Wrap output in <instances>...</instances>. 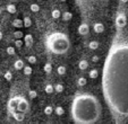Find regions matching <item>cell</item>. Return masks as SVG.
I'll return each instance as SVG.
<instances>
[{
  "label": "cell",
  "instance_id": "obj_31",
  "mask_svg": "<svg viewBox=\"0 0 128 124\" xmlns=\"http://www.w3.org/2000/svg\"><path fill=\"white\" fill-rule=\"evenodd\" d=\"M30 8H31V10L33 12H36V11H39V10H40V6L38 5V3H32Z\"/></svg>",
  "mask_w": 128,
  "mask_h": 124
},
{
  "label": "cell",
  "instance_id": "obj_13",
  "mask_svg": "<svg viewBox=\"0 0 128 124\" xmlns=\"http://www.w3.org/2000/svg\"><path fill=\"white\" fill-rule=\"evenodd\" d=\"M14 68L16 70H20V69H23L24 68V62H23V60H16L15 61V63H14Z\"/></svg>",
  "mask_w": 128,
  "mask_h": 124
},
{
  "label": "cell",
  "instance_id": "obj_32",
  "mask_svg": "<svg viewBox=\"0 0 128 124\" xmlns=\"http://www.w3.org/2000/svg\"><path fill=\"white\" fill-rule=\"evenodd\" d=\"M4 77H5V79L7 81H10L12 79V73L10 71H6L5 72V74H4Z\"/></svg>",
  "mask_w": 128,
  "mask_h": 124
},
{
  "label": "cell",
  "instance_id": "obj_12",
  "mask_svg": "<svg viewBox=\"0 0 128 124\" xmlns=\"http://www.w3.org/2000/svg\"><path fill=\"white\" fill-rule=\"evenodd\" d=\"M12 116L14 117L17 122H23V121H24V119H25V115L22 114V113H14Z\"/></svg>",
  "mask_w": 128,
  "mask_h": 124
},
{
  "label": "cell",
  "instance_id": "obj_4",
  "mask_svg": "<svg viewBox=\"0 0 128 124\" xmlns=\"http://www.w3.org/2000/svg\"><path fill=\"white\" fill-rule=\"evenodd\" d=\"M30 112V104L26 100V98H24L23 96H20L18 102L16 105V112L15 113H22V114H26Z\"/></svg>",
  "mask_w": 128,
  "mask_h": 124
},
{
  "label": "cell",
  "instance_id": "obj_9",
  "mask_svg": "<svg viewBox=\"0 0 128 124\" xmlns=\"http://www.w3.org/2000/svg\"><path fill=\"white\" fill-rule=\"evenodd\" d=\"M33 36L31 35V34H26V35H24V44L26 46H32V44H33Z\"/></svg>",
  "mask_w": 128,
  "mask_h": 124
},
{
  "label": "cell",
  "instance_id": "obj_22",
  "mask_svg": "<svg viewBox=\"0 0 128 124\" xmlns=\"http://www.w3.org/2000/svg\"><path fill=\"white\" fill-rule=\"evenodd\" d=\"M7 11L9 12V14H15V12L17 11L16 6L15 5H8L7 6Z\"/></svg>",
  "mask_w": 128,
  "mask_h": 124
},
{
  "label": "cell",
  "instance_id": "obj_28",
  "mask_svg": "<svg viewBox=\"0 0 128 124\" xmlns=\"http://www.w3.org/2000/svg\"><path fill=\"white\" fill-rule=\"evenodd\" d=\"M44 90H46V94H52L53 91H54V89H53V86H52V85L49 84V85H46V86Z\"/></svg>",
  "mask_w": 128,
  "mask_h": 124
},
{
  "label": "cell",
  "instance_id": "obj_10",
  "mask_svg": "<svg viewBox=\"0 0 128 124\" xmlns=\"http://www.w3.org/2000/svg\"><path fill=\"white\" fill-rule=\"evenodd\" d=\"M93 29H94L95 33H102L104 31V25L102 23H95L94 26H93Z\"/></svg>",
  "mask_w": 128,
  "mask_h": 124
},
{
  "label": "cell",
  "instance_id": "obj_6",
  "mask_svg": "<svg viewBox=\"0 0 128 124\" xmlns=\"http://www.w3.org/2000/svg\"><path fill=\"white\" fill-rule=\"evenodd\" d=\"M20 97V96H14V97L9 98V100H8V103H7V108H8V113H9V114L12 115L16 112V105H17V102H18Z\"/></svg>",
  "mask_w": 128,
  "mask_h": 124
},
{
  "label": "cell",
  "instance_id": "obj_29",
  "mask_svg": "<svg viewBox=\"0 0 128 124\" xmlns=\"http://www.w3.org/2000/svg\"><path fill=\"white\" fill-rule=\"evenodd\" d=\"M51 15H52V18L58 19L59 17H60V11H59L58 9H53L52 12H51Z\"/></svg>",
  "mask_w": 128,
  "mask_h": 124
},
{
  "label": "cell",
  "instance_id": "obj_37",
  "mask_svg": "<svg viewBox=\"0 0 128 124\" xmlns=\"http://www.w3.org/2000/svg\"><path fill=\"white\" fill-rule=\"evenodd\" d=\"M120 1H121V2H124V3H125V2H128V0H120Z\"/></svg>",
  "mask_w": 128,
  "mask_h": 124
},
{
  "label": "cell",
  "instance_id": "obj_21",
  "mask_svg": "<svg viewBox=\"0 0 128 124\" xmlns=\"http://www.w3.org/2000/svg\"><path fill=\"white\" fill-rule=\"evenodd\" d=\"M23 70H24V74L25 76H30V74H32V68L30 67V65H24V68H23Z\"/></svg>",
  "mask_w": 128,
  "mask_h": 124
},
{
  "label": "cell",
  "instance_id": "obj_20",
  "mask_svg": "<svg viewBox=\"0 0 128 124\" xmlns=\"http://www.w3.org/2000/svg\"><path fill=\"white\" fill-rule=\"evenodd\" d=\"M86 82H87V80L84 78V77H80V78H78V80H77V85L80 87H84L85 85H86Z\"/></svg>",
  "mask_w": 128,
  "mask_h": 124
},
{
  "label": "cell",
  "instance_id": "obj_26",
  "mask_svg": "<svg viewBox=\"0 0 128 124\" xmlns=\"http://www.w3.org/2000/svg\"><path fill=\"white\" fill-rule=\"evenodd\" d=\"M53 113V107L50 105H48L46 107H44V114L46 115H51Z\"/></svg>",
  "mask_w": 128,
  "mask_h": 124
},
{
  "label": "cell",
  "instance_id": "obj_3",
  "mask_svg": "<svg viewBox=\"0 0 128 124\" xmlns=\"http://www.w3.org/2000/svg\"><path fill=\"white\" fill-rule=\"evenodd\" d=\"M46 46L53 54H65V53L68 52V50L70 48L69 37L65 33L53 32V33L49 34L48 37H46Z\"/></svg>",
  "mask_w": 128,
  "mask_h": 124
},
{
  "label": "cell",
  "instance_id": "obj_15",
  "mask_svg": "<svg viewBox=\"0 0 128 124\" xmlns=\"http://www.w3.org/2000/svg\"><path fill=\"white\" fill-rule=\"evenodd\" d=\"M99 46H100V44L96 41H92V42H90V44H88V48L91 49V50H98Z\"/></svg>",
  "mask_w": 128,
  "mask_h": 124
},
{
  "label": "cell",
  "instance_id": "obj_2",
  "mask_svg": "<svg viewBox=\"0 0 128 124\" xmlns=\"http://www.w3.org/2000/svg\"><path fill=\"white\" fill-rule=\"evenodd\" d=\"M72 121L75 124H95L102 114L100 100L90 93H80L72 102Z\"/></svg>",
  "mask_w": 128,
  "mask_h": 124
},
{
  "label": "cell",
  "instance_id": "obj_7",
  "mask_svg": "<svg viewBox=\"0 0 128 124\" xmlns=\"http://www.w3.org/2000/svg\"><path fill=\"white\" fill-rule=\"evenodd\" d=\"M127 24V17H126L125 14L122 12H119L118 16L116 17V26L119 27V28H122V27L126 26Z\"/></svg>",
  "mask_w": 128,
  "mask_h": 124
},
{
  "label": "cell",
  "instance_id": "obj_8",
  "mask_svg": "<svg viewBox=\"0 0 128 124\" xmlns=\"http://www.w3.org/2000/svg\"><path fill=\"white\" fill-rule=\"evenodd\" d=\"M88 32H90V27L85 23H83V24H80L78 26V33H80V35H87Z\"/></svg>",
  "mask_w": 128,
  "mask_h": 124
},
{
  "label": "cell",
  "instance_id": "obj_40",
  "mask_svg": "<svg viewBox=\"0 0 128 124\" xmlns=\"http://www.w3.org/2000/svg\"><path fill=\"white\" fill-rule=\"evenodd\" d=\"M0 88H1V87H0Z\"/></svg>",
  "mask_w": 128,
  "mask_h": 124
},
{
  "label": "cell",
  "instance_id": "obj_39",
  "mask_svg": "<svg viewBox=\"0 0 128 124\" xmlns=\"http://www.w3.org/2000/svg\"><path fill=\"white\" fill-rule=\"evenodd\" d=\"M60 1H62V2H64V1H66V0H60Z\"/></svg>",
  "mask_w": 128,
  "mask_h": 124
},
{
  "label": "cell",
  "instance_id": "obj_18",
  "mask_svg": "<svg viewBox=\"0 0 128 124\" xmlns=\"http://www.w3.org/2000/svg\"><path fill=\"white\" fill-rule=\"evenodd\" d=\"M88 76H90V78H92V79H96L98 77H99V71H98L96 69H92L91 71H90Z\"/></svg>",
  "mask_w": 128,
  "mask_h": 124
},
{
  "label": "cell",
  "instance_id": "obj_19",
  "mask_svg": "<svg viewBox=\"0 0 128 124\" xmlns=\"http://www.w3.org/2000/svg\"><path fill=\"white\" fill-rule=\"evenodd\" d=\"M43 70H44L46 73H50V72L52 71V65H51V63L46 62V64H44V67H43Z\"/></svg>",
  "mask_w": 128,
  "mask_h": 124
},
{
  "label": "cell",
  "instance_id": "obj_35",
  "mask_svg": "<svg viewBox=\"0 0 128 124\" xmlns=\"http://www.w3.org/2000/svg\"><path fill=\"white\" fill-rule=\"evenodd\" d=\"M23 42L20 40H16L15 41V46H16V48H22V45H23Z\"/></svg>",
  "mask_w": 128,
  "mask_h": 124
},
{
  "label": "cell",
  "instance_id": "obj_24",
  "mask_svg": "<svg viewBox=\"0 0 128 124\" xmlns=\"http://www.w3.org/2000/svg\"><path fill=\"white\" fill-rule=\"evenodd\" d=\"M54 112H56V114L59 115V116H61V115L65 114V110H64V107H61V106H57Z\"/></svg>",
  "mask_w": 128,
  "mask_h": 124
},
{
  "label": "cell",
  "instance_id": "obj_36",
  "mask_svg": "<svg viewBox=\"0 0 128 124\" xmlns=\"http://www.w3.org/2000/svg\"><path fill=\"white\" fill-rule=\"evenodd\" d=\"M99 59H100V58L98 57V55H93V57H92V61L93 62H98V61H99Z\"/></svg>",
  "mask_w": 128,
  "mask_h": 124
},
{
  "label": "cell",
  "instance_id": "obj_16",
  "mask_svg": "<svg viewBox=\"0 0 128 124\" xmlns=\"http://www.w3.org/2000/svg\"><path fill=\"white\" fill-rule=\"evenodd\" d=\"M72 18V14L70 11H65L62 14V19L65 22H68V20H70Z\"/></svg>",
  "mask_w": 128,
  "mask_h": 124
},
{
  "label": "cell",
  "instance_id": "obj_33",
  "mask_svg": "<svg viewBox=\"0 0 128 124\" xmlns=\"http://www.w3.org/2000/svg\"><path fill=\"white\" fill-rule=\"evenodd\" d=\"M14 36L17 38V40H20V38L24 36V34H23L20 31H18V32H15V33H14Z\"/></svg>",
  "mask_w": 128,
  "mask_h": 124
},
{
  "label": "cell",
  "instance_id": "obj_5",
  "mask_svg": "<svg viewBox=\"0 0 128 124\" xmlns=\"http://www.w3.org/2000/svg\"><path fill=\"white\" fill-rule=\"evenodd\" d=\"M77 3L80 7H90L92 8L94 6H98L102 2V1H106V0H76Z\"/></svg>",
  "mask_w": 128,
  "mask_h": 124
},
{
  "label": "cell",
  "instance_id": "obj_14",
  "mask_svg": "<svg viewBox=\"0 0 128 124\" xmlns=\"http://www.w3.org/2000/svg\"><path fill=\"white\" fill-rule=\"evenodd\" d=\"M12 26L16 27V28H20V27H23V20L20 18H16L12 20Z\"/></svg>",
  "mask_w": 128,
  "mask_h": 124
},
{
  "label": "cell",
  "instance_id": "obj_34",
  "mask_svg": "<svg viewBox=\"0 0 128 124\" xmlns=\"http://www.w3.org/2000/svg\"><path fill=\"white\" fill-rule=\"evenodd\" d=\"M7 53L8 54H10V55L15 54V49L12 48V46H8L7 48Z\"/></svg>",
  "mask_w": 128,
  "mask_h": 124
},
{
  "label": "cell",
  "instance_id": "obj_1",
  "mask_svg": "<svg viewBox=\"0 0 128 124\" xmlns=\"http://www.w3.org/2000/svg\"><path fill=\"white\" fill-rule=\"evenodd\" d=\"M102 93L117 123L128 121V37H117L106 54Z\"/></svg>",
  "mask_w": 128,
  "mask_h": 124
},
{
  "label": "cell",
  "instance_id": "obj_11",
  "mask_svg": "<svg viewBox=\"0 0 128 124\" xmlns=\"http://www.w3.org/2000/svg\"><path fill=\"white\" fill-rule=\"evenodd\" d=\"M78 68H80V70H82V71L86 70L87 68H88V62H87L86 60H80V61L78 62Z\"/></svg>",
  "mask_w": 128,
  "mask_h": 124
},
{
  "label": "cell",
  "instance_id": "obj_17",
  "mask_svg": "<svg viewBox=\"0 0 128 124\" xmlns=\"http://www.w3.org/2000/svg\"><path fill=\"white\" fill-rule=\"evenodd\" d=\"M32 25V20L30 17H24L23 19V27H30Z\"/></svg>",
  "mask_w": 128,
  "mask_h": 124
},
{
  "label": "cell",
  "instance_id": "obj_38",
  "mask_svg": "<svg viewBox=\"0 0 128 124\" xmlns=\"http://www.w3.org/2000/svg\"><path fill=\"white\" fill-rule=\"evenodd\" d=\"M2 38V34H1V32H0V40Z\"/></svg>",
  "mask_w": 128,
  "mask_h": 124
},
{
  "label": "cell",
  "instance_id": "obj_27",
  "mask_svg": "<svg viewBox=\"0 0 128 124\" xmlns=\"http://www.w3.org/2000/svg\"><path fill=\"white\" fill-rule=\"evenodd\" d=\"M53 89H54L57 93H62L65 88H64V86H62L61 84H57L56 86H53Z\"/></svg>",
  "mask_w": 128,
  "mask_h": 124
},
{
  "label": "cell",
  "instance_id": "obj_30",
  "mask_svg": "<svg viewBox=\"0 0 128 124\" xmlns=\"http://www.w3.org/2000/svg\"><path fill=\"white\" fill-rule=\"evenodd\" d=\"M28 97L32 98V99H34V98L38 97V93H36L34 89H31V90H28Z\"/></svg>",
  "mask_w": 128,
  "mask_h": 124
},
{
  "label": "cell",
  "instance_id": "obj_23",
  "mask_svg": "<svg viewBox=\"0 0 128 124\" xmlns=\"http://www.w3.org/2000/svg\"><path fill=\"white\" fill-rule=\"evenodd\" d=\"M57 72H58L59 76H64V74L66 73V68L64 67V65H59V67L57 68Z\"/></svg>",
  "mask_w": 128,
  "mask_h": 124
},
{
  "label": "cell",
  "instance_id": "obj_25",
  "mask_svg": "<svg viewBox=\"0 0 128 124\" xmlns=\"http://www.w3.org/2000/svg\"><path fill=\"white\" fill-rule=\"evenodd\" d=\"M26 60H27V62H28L30 64H34V63H36V61H38L34 55H28V57L26 58Z\"/></svg>",
  "mask_w": 128,
  "mask_h": 124
}]
</instances>
